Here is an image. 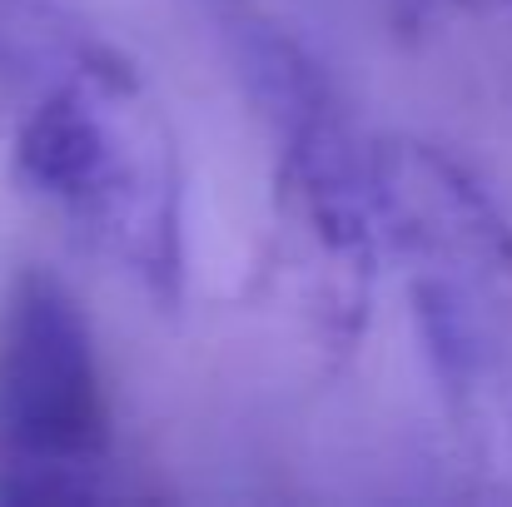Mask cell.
Segmentation results:
<instances>
[{"mask_svg":"<svg viewBox=\"0 0 512 507\" xmlns=\"http://www.w3.org/2000/svg\"><path fill=\"white\" fill-rule=\"evenodd\" d=\"M20 184L135 294L174 309L189 279L184 155L145 70L105 40H65L15 120Z\"/></svg>","mask_w":512,"mask_h":507,"instance_id":"3957f363","label":"cell"},{"mask_svg":"<svg viewBox=\"0 0 512 507\" xmlns=\"http://www.w3.org/2000/svg\"><path fill=\"white\" fill-rule=\"evenodd\" d=\"M443 35L493 90L512 95V0H418V35Z\"/></svg>","mask_w":512,"mask_h":507,"instance_id":"5b68a950","label":"cell"},{"mask_svg":"<svg viewBox=\"0 0 512 507\" xmlns=\"http://www.w3.org/2000/svg\"><path fill=\"white\" fill-rule=\"evenodd\" d=\"M5 5H20V0H0V10H5Z\"/></svg>","mask_w":512,"mask_h":507,"instance_id":"52a82bcc","label":"cell"},{"mask_svg":"<svg viewBox=\"0 0 512 507\" xmlns=\"http://www.w3.org/2000/svg\"><path fill=\"white\" fill-rule=\"evenodd\" d=\"M269 155V279L324 353H353L383 274L378 140L319 65L254 0H199Z\"/></svg>","mask_w":512,"mask_h":507,"instance_id":"6da1fadb","label":"cell"},{"mask_svg":"<svg viewBox=\"0 0 512 507\" xmlns=\"http://www.w3.org/2000/svg\"><path fill=\"white\" fill-rule=\"evenodd\" d=\"M383 269H393L463 463L512 493V219L448 150L378 140Z\"/></svg>","mask_w":512,"mask_h":507,"instance_id":"7a4b0ae2","label":"cell"},{"mask_svg":"<svg viewBox=\"0 0 512 507\" xmlns=\"http://www.w3.org/2000/svg\"><path fill=\"white\" fill-rule=\"evenodd\" d=\"M388 5V15L403 25V30H418V0H383Z\"/></svg>","mask_w":512,"mask_h":507,"instance_id":"8992f818","label":"cell"},{"mask_svg":"<svg viewBox=\"0 0 512 507\" xmlns=\"http://www.w3.org/2000/svg\"><path fill=\"white\" fill-rule=\"evenodd\" d=\"M115 413L85 304L50 269H15L0 294V503L110 498Z\"/></svg>","mask_w":512,"mask_h":507,"instance_id":"277c9868","label":"cell"}]
</instances>
